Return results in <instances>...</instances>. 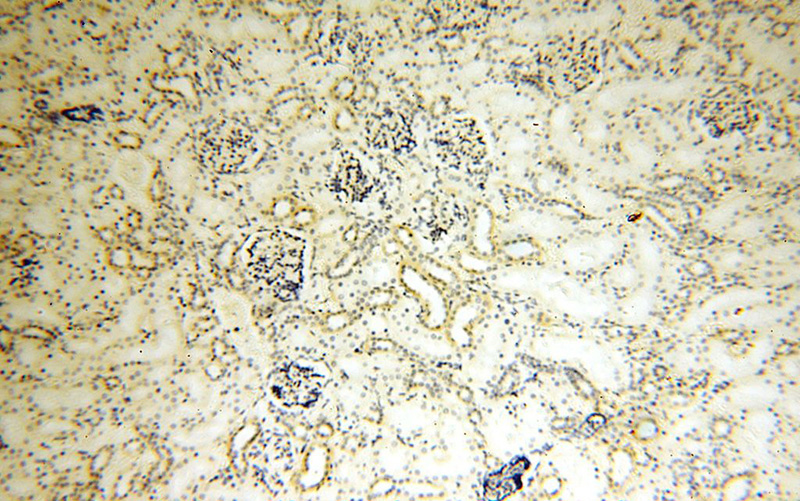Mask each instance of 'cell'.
Segmentation results:
<instances>
[{"mask_svg": "<svg viewBox=\"0 0 800 501\" xmlns=\"http://www.w3.org/2000/svg\"><path fill=\"white\" fill-rule=\"evenodd\" d=\"M305 242L290 233H260L248 249L249 274L278 299L293 300L303 282Z\"/></svg>", "mask_w": 800, "mask_h": 501, "instance_id": "6da1fadb", "label": "cell"}, {"mask_svg": "<svg viewBox=\"0 0 800 501\" xmlns=\"http://www.w3.org/2000/svg\"><path fill=\"white\" fill-rule=\"evenodd\" d=\"M634 433L639 440L649 441L657 436L658 427L654 421L645 419L635 427Z\"/></svg>", "mask_w": 800, "mask_h": 501, "instance_id": "3957f363", "label": "cell"}, {"mask_svg": "<svg viewBox=\"0 0 800 501\" xmlns=\"http://www.w3.org/2000/svg\"><path fill=\"white\" fill-rule=\"evenodd\" d=\"M321 379L312 370L289 365L279 370L272 379L274 395L288 406L307 407L321 392Z\"/></svg>", "mask_w": 800, "mask_h": 501, "instance_id": "7a4b0ae2", "label": "cell"}]
</instances>
